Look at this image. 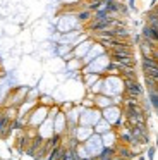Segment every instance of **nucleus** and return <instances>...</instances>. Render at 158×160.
I'll use <instances>...</instances> for the list:
<instances>
[{
	"instance_id": "nucleus-18",
	"label": "nucleus",
	"mask_w": 158,
	"mask_h": 160,
	"mask_svg": "<svg viewBox=\"0 0 158 160\" xmlns=\"http://www.w3.org/2000/svg\"><path fill=\"white\" fill-rule=\"evenodd\" d=\"M148 102H150L151 108L158 110V90H148Z\"/></svg>"
},
{
	"instance_id": "nucleus-1",
	"label": "nucleus",
	"mask_w": 158,
	"mask_h": 160,
	"mask_svg": "<svg viewBox=\"0 0 158 160\" xmlns=\"http://www.w3.org/2000/svg\"><path fill=\"white\" fill-rule=\"evenodd\" d=\"M27 91H29V88H27V86H16V88H10L9 93H7V97H5V100H3V103H2V108H5V107L19 108L21 105L26 102Z\"/></svg>"
},
{
	"instance_id": "nucleus-22",
	"label": "nucleus",
	"mask_w": 158,
	"mask_h": 160,
	"mask_svg": "<svg viewBox=\"0 0 158 160\" xmlns=\"http://www.w3.org/2000/svg\"><path fill=\"white\" fill-rule=\"evenodd\" d=\"M62 160H79V155L76 150L72 148H65V153H64V158Z\"/></svg>"
},
{
	"instance_id": "nucleus-6",
	"label": "nucleus",
	"mask_w": 158,
	"mask_h": 160,
	"mask_svg": "<svg viewBox=\"0 0 158 160\" xmlns=\"http://www.w3.org/2000/svg\"><path fill=\"white\" fill-rule=\"evenodd\" d=\"M86 148V152H88L89 157H93V158H96V157L100 155V153L105 150V146H103V141H101V136L100 134H93L91 138L88 139V141L82 143Z\"/></svg>"
},
{
	"instance_id": "nucleus-25",
	"label": "nucleus",
	"mask_w": 158,
	"mask_h": 160,
	"mask_svg": "<svg viewBox=\"0 0 158 160\" xmlns=\"http://www.w3.org/2000/svg\"><path fill=\"white\" fill-rule=\"evenodd\" d=\"M156 141H158V138H156ZM156 146H158V143H156Z\"/></svg>"
},
{
	"instance_id": "nucleus-15",
	"label": "nucleus",
	"mask_w": 158,
	"mask_h": 160,
	"mask_svg": "<svg viewBox=\"0 0 158 160\" xmlns=\"http://www.w3.org/2000/svg\"><path fill=\"white\" fill-rule=\"evenodd\" d=\"M100 78H103V76H100V74H91V72H89V74H82V81H81V83L86 86V90H89V88H91L93 84L100 79Z\"/></svg>"
},
{
	"instance_id": "nucleus-26",
	"label": "nucleus",
	"mask_w": 158,
	"mask_h": 160,
	"mask_svg": "<svg viewBox=\"0 0 158 160\" xmlns=\"http://www.w3.org/2000/svg\"><path fill=\"white\" fill-rule=\"evenodd\" d=\"M156 115H158V110H156Z\"/></svg>"
},
{
	"instance_id": "nucleus-11",
	"label": "nucleus",
	"mask_w": 158,
	"mask_h": 160,
	"mask_svg": "<svg viewBox=\"0 0 158 160\" xmlns=\"http://www.w3.org/2000/svg\"><path fill=\"white\" fill-rule=\"evenodd\" d=\"M113 152H115L117 155L120 157V158H124V160H132V158H134L131 148H129L127 145H122V143H117V145L113 146Z\"/></svg>"
},
{
	"instance_id": "nucleus-8",
	"label": "nucleus",
	"mask_w": 158,
	"mask_h": 160,
	"mask_svg": "<svg viewBox=\"0 0 158 160\" xmlns=\"http://www.w3.org/2000/svg\"><path fill=\"white\" fill-rule=\"evenodd\" d=\"M53 131L58 136H64L67 132V119L64 112H58V115L53 119Z\"/></svg>"
},
{
	"instance_id": "nucleus-12",
	"label": "nucleus",
	"mask_w": 158,
	"mask_h": 160,
	"mask_svg": "<svg viewBox=\"0 0 158 160\" xmlns=\"http://www.w3.org/2000/svg\"><path fill=\"white\" fill-rule=\"evenodd\" d=\"M113 105V100L110 97H106V95H96L95 97V107L98 108V110H105V108L112 107Z\"/></svg>"
},
{
	"instance_id": "nucleus-9",
	"label": "nucleus",
	"mask_w": 158,
	"mask_h": 160,
	"mask_svg": "<svg viewBox=\"0 0 158 160\" xmlns=\"http://www.w3.org/2000/svg\"><path fill=\"white\" fill-rule=\"evenodd\" d=\"M36 131H38V136H41L43 139H50L52 136L55 134V131H53V121H52V119H47V121H45L43 124L36 129Z\"/></svg>"
},
{
	"instance_id": "nucleus-2",
	"label": "nucleus",
	"mask_w": 158,
	"mask_h": 160,
	"mask_svg": "<svg viewBox=\"0 0 158 160\" xmlns=\"http://www.w3.org/2000/svg\"><path fill=\"white\" fill-rule=\"evenodd\" d=\"M103 95L110 98L124 95V79L120 76H103Z\"/></svg>"
},
{
	"instance_id": "nucleus-27",
	"label": "nucleus",
	"mask_w": 158,
	"mask_h": 160,
	"mask_svg": "<svg viewBox=\"0 0 158 160\" xmlns=\"http://www.w3.org/2000/svg\"><path fill=\"white\" fill-rule=\"evenodd\" d=\"M60 2H62V0H60Z\"/></svg>"
},
{
	"instance_id": "nucleus-20",
	"label": "nucleus",
	"mask_w": 158,
	"mask_h": 160,
	"mask_svg": "<svg viewBox=\"0 0 158 160\" xmlns=\"http://www.w3.org/2000/svg\"><path fill=\"white\" fill-rule=\"evenodd\" d=\"M146 24L151 26L153 29H156V31H158V18H156V16H155L151 11L146 14Z\"/></svg>"
},
{
	"instance_id": "nucleus-4",
	"label": "nucleus",
	"mask_w": 158,
	"mask_h": 160,
	"mask_svg": "<svg viewBox=\"0 0 158 160\" xmlns=\"http://www.w3.org/2000/svg\"><path fill=\"white\" fill-rule=\"evenodd\" d=\"M100 121H101V110H98L96 107H93V108H82L81 117H79V126L95 128Z\"/></svg>"
},
{
	"instance_id": "nucleus-16",
	"label": "nucleus",
	"mask_w": 158,
	"mask_h": 160,
	"mask_svg": "<svg viewBox=\"0 0 158 160\" xmlns=\"http://www.w3.org/2000/svg\"><path fill=\"white\" fill-rule=\"evenodd\" d=\"M65 66H67V71L69 72H77V71H82V60L81 59H72V60H69V62H65Z\"/></svg>"
},
{
	"instance_id": "nucleus-19",
	"label": "nucleus",
	"mask_w": 158,
	"mask_h": 160,
	"mask_svg": "<svg viewBox=\"0 0 158 160\" xmlns=\"http://www.w3.org/2000/svg\"><path fill=\"white\" fill-rule=\"evenodd\" d=\"M86 91H91L93 95H101L103 93V78H100V79L96 81L89 90H86Z\"/></svg>"
},
{
	"instance_id": "nucleus-14",
	"label": "nucleus",
	"mask_w": 158,
	"mask_h": 160,
	"mask_svg": "<svg viewBox=\"0 0 158 160\" xmlns=\"http://www.w3.org/2000/svg\"><path fill=\"white\" fill-rule=\"evenodd\" d=\"M93 131H95V134H100V136H103V134H106V132H110V131H113V128H112V124H108V122L105 121V119L101 117V121L98 122V124L93 128Z\"/></svg>"
},
{
	"instance_id": "nucleus-5",
	"label": "nucleus",
	"mask_w": 158,
	"mask_h": 160,
	"mask_svg": "<svg viewBox=\"0 0 158 160\" xmlns=\"http://www.w3.org/2000/svg\"><path fill=\"white\" fill-rule=\"evenodd\" d=\"M124 97L143 100V97H144V88H143V84L139 83V79H137V81L124 79Z\"/></svg>"
},
{
	"instance_id": "nucleus-23",
	"label": "nucleus",
	"mask_w": 158,
	"mask_h": 160,
	"mask_svg": "<svg viewBox=\"0 0 158 160\" xmlns=\"http://www.w3.org/2000/svg\"><path fill=\"white\" fill-rule=\"evenodd\" d=\"M62 4L64 5H79L81 0H62Z\"/></svg>"
},
{
	"instance_id": "nucleus-10",
	"label": "nucleus",
	"mask_w": 158,
	"mask_h": 160,
	"mask_svg": "<svg viewBox=\"0 0 158 160\" xmlns=\"http://www.w3.org/2000/svg\"><path fill=\"white\" fill-rule=\"evenodd\" d=\"M93 134H95L93 128H88V126H77V129H76V139H77L79 143L88 141Z\"/></svg>"
},
{
	"instance_id": "nucleus-3",
	"label": "nucleus",
	"mask_w": 158,
	"mask_h": 160,
	"mask_svg": "<svg viewBox=\"0 0 158 160\" xmlns=\"http://www.w3.org/2000/svg\"><path fill=\"white\" fill-rule=\"evenodd\" d=\"M48 107H43V105H36V107L31 110V114L27 115V128H34L38 129L45 121L48 119Z\"/></svg>"
},
{
	"instance_id": "nucleus-7",
	"label": "nucleus",
	"mask_w": 158,
	"mask_h": 160,
	"mask_svg": "<svg viewBox=\"0 0 158 160\" xmlns=\"http://www.w3.org/2000/svg\"><path fill=\"white\" fill-rule=\"evenodd\" d=\"M93 45H95V40L89 36L88 40H84V42L79 43L77 47H74V57H76V59H81V60H82L86 55H88V52L91 50Z\"/></svg>"
},
{
	"instance_id": "nucleus-21",
	"label": "nucleus",
	"mask_w": 158,
	"mask_h": 160,
	"mask_svg": "<svg viewBox=\"0 0 158 160\" xmlns=\"http://www.w3.org/2000/svg\"><path fill=\"white\" fill-rule=\"evenodd\" d=\"M143 79H144V84H146L148 90H158V81L156 79H153V78H150V76H143Z\"/></svg>"
},
{
	"instance_id": "nucleus-24",
	"label": "nucleus",
	"mask_w": 158,
	"mask_h": 160,
	"mask_svg": "<svg viewBox=\"0 0 158 160\" xmlns=\"http://www.w3.org/2000/svg\"><path fill=\"white\" fill-rule=\"evenodd\" d=\"M151 12H153V14L158 18V5H156V7H153V9H151Z\"/></svg>"
},
{
	"instance_id": "nucleus-13",
	"label": "nucleus",
	"mask_w": 158,
	"mask_h": 160,
	"mask_svg": "<svg viewBox=\"0 0 158 160\" xmlns=\"http://www.w3.org/2000/svg\"><path fill=\"white\" fill-rule=\"evenodd\" d=\"M101 141H103V146H105V148H113V146L119 143V138H117L115 129L110 131V132H106V134H103L101 136Z\"/></svg>"
},
{
	"instance_id": "nucleus-17",
	"label": "nucleus",
	"mask_w": 158,
	"mask_h": 160,
	"mask_svg": "<svg viewBox=\"0 0 158 160\" xmlns=\"http://www.w3.org/2000/svg\"><path fill=\"white\" fill-rule=\"evenodd\" d=\"M38 105H43V107H53V105H57V102H55V98L52 97V95H45L41 93L40 98H38Z\"/></svg>"
}]
</instances>
